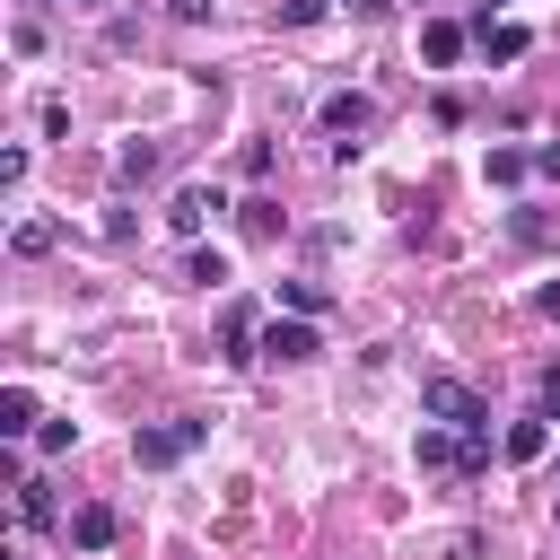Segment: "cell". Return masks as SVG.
<instances>
[{
	"instance_id": "6da1fadb",
	"label": "cell",
	"mask_w": 560,
	"mask_h": 560,
	"mask_svg": "<svg viewBox=\"0 0 560 560\" xmlns=\"http://www.w3.org/2000/svg\"><path fill=\"white\" fill-rule=\"evenodd\" d=\"M420 411H429V420H446V429H464V438H472V429H490V402H481L472 385H455V376H429V385H420Z\"/></svg>"
},
{
	"instance_id": "7a4b0ae2",
	"label": "cell",
	"mask_w": 560,
	"mask_h": 560,
	"mask_svg": "<svg viewBox=\"0 0 560 560\" xmlns=\"http://www.w3.org/2000/svg\"><path fill=\"white\" fill-rule=\"evenodd\" d=\"M201 438H210V420H158V429H140V438H131V455L158 472V464H184Z\"/></svg>"
},
{
	"instance_id": "3957f363",
	"label": "cell",
	"mask_w": 560,
	"mask_h": 560,
	"mask_svg": "<svg viewBox=\"0 0 560 560\" xmlns=\"http://www.w3.org/2000/svg\"><path fill=\"white\" fill-rule=\"evenodd\" d=\"M262 350H271V359H315L324 341H315L306 315H271V324H262Z\"/></svg>"
},
{
	"instance_id": "277c9868",
	"label": "cell",
	"mask_w": 560,
	"mask_h": 560,
	"mask_svg": "<svg viewBox=\"0 0 560 560\" xmlns=\"http://www.w3.org/2000/svg\"><path fill=\"white\" fill-rule=\"evenodd\" d=\"M219 210H228V201H219V192H210V184H184V192H175V210H166V219H175V228H184V236H201V228H210V219H219Z\"/></svg>"
},
{
	"instance_id": "5b68a950",
	"label": "cell",
	"mask_w": 560,
	"mask_h": 560,
	"mask_svg": "<svg viewBox=\"0 0 560 560\" xmlns=\"http://www.w3.org/2000/svg\"><path fill=\"white\" fill-rule=\"evenodd\" d=\"M114 534H122V516H114V508H105V499H88V508H79V516H70V542H79V551H105V542H114Z\"/></svg>"
},
{
	"instance_id": "8992f818",
	"label": "cell",
	"mask_w": 560,
	"mask_h": 560,
	"mask_svg": "<svg viewBox=\"0 0 560 560\" xmlns=\"http://www.w3.org/2000/svg\"><path fill=\"white\" fill-rule=\"evenodd\" d=\"M368 122H376V105H368L359 88H350V96H324V131H341V140H350V131H368Z\"/></svg>"
},
{
	"instance_id": "52a82bcc",
	"label": "cell",
	"mask_w": 560,
	"mask_h": 560,
	"mask_svg": "<svg viewBox=\"0 0 560 560\" xmlns=\"http://www.w3.org/2000/svg\"><path fill=\"white\" fill-rule=\"evenodd\" d=\"M420 52H429V61L446 70V61L464 52V26H455V18H429V26H420Z\"/></svg>"
},
{
	"instance_id": "ba28073f",
	"label": "cell",
	"mask_w": 560,
	"mask_h": 560,
	"mask_svg": "<svg viewBox=\"0 0 560 560\" xmlns=\"http://www.w3.org/2000/svg\"><path fill=\"white\" fill-rule=\"evenodd\" d=\"M542 446H551V420H542V411H534V420H516V429H508V464H534V455H542Z\"/></svg>"
},
{
	"instance_id": "9c48e42d",
	"label": "cell",
	"mask_w": 560,
	"mask_h": 560,
	"mask_svg": "<svg viewBox=\"0 0 560 560\" xmlns=\"http://www.w3.org/2000/svg\"><path fill=\"white\" fill-rule=\"evenodd\" d=\"M472 44H481L490 61H516V52H525V26H490V18H481V26H472Z\"/></svg>"
},
{
	"instance_id": "30bf717a",
	"label": "cell",
	"mask_w": 560,
	"mask_h": 560,
	"mask_svg": "<svg viewBox=\"0 0 560 560\" xmlns=\"http://www.w3.org/2000/svg\"><path fill=\"white\" fill-rule=\"evenodd\" d=\"M26 429H35V394L9 385V394H0V438H26Z\"/></svg>"
},
{
	"instance_id": "8fae6325",
	"label": "cell",
	"mask_w": 560,
	"mask_h": 560,
	"mask_svg": "<svg viewBox=\"0 0 560 560\" xmlns=\"http://www.w3.org/2000/svg\"><path fill=\"white\" fill-rule=\"evenodd\" d=\"M420 464H429V472H446V464L464 472V446H455L446 429H420Z\"/></svg>"
},
{
	"instance_id": "7c38bea8",
	"label": "cell",
	"mask_w": 560,
	"mask_h": 560,
	"mask_svg": "<svg viewBox=\"0 0 560 560\" xmlns=\"http://www.w3.org/2000/svg\"><path fill=\"white\" fill-rule=\"evenodd\" d=\"M114 175H122V184H149V175H158V149H149V140H131V149L114 158Z\"/></svg>"
},
{
	"instance_id": "4fadbf2b",
	"label": "cell",
	"mask_w": 560,
	"mask_h": 560,
	"mask_svg": "<svg viewBox=\"0 0 560 560\" xmlns=\"http://www.w3.org/2000/svg\"><path fill=\"white\" fill-rule=\"evenodd\" d=\"M280 298H289L298 315H324V280H280Z\"/></svg>"
},
{
	"instance_id": "5bb4252c",
	"label": "cell",
	"mask_w": 560,
	"mask_h": 560,
	"mask_svg": "<svg viewBox=\"0 0 560 560\" xmlns=\"http://www.w3.org/2000/svg\"><path fill=\"white\" fill-rule=\"evenodd\" d=\"M18 516H26V525H52V490L26 481V490H18Z\"/></svg>"
},
{
	"instance_id": "9a60e30c",
	"label": "cell",
	"mask_w": 560,
	"mask_h": 560,
	"mask_svg": "<svg viewBox=\"0 0 560 560\" xmlns=\"http://www.w3.org/2000/svg\"><path fill=\"white\" fill-rule=\"evenodd\" d=\"M525 166H534V158H525V149H490V184H516V175H525Z\"/></svg>"
},
{
	"instance_id": "2e32d148",
	"label": "cell",
	"mask_w": 560,
	"mask_h": 560,
	"mask_svg": "<svg viewBox=\"0 0 560 560\" xmlns=\"http://www.w3.org/2000/svg\"><path fill=\"white\" fill-rule=\"evenodd\" d=\"M245 236H280V210H271V201H262V192H254V201H245Z\"/></svg>"
},
{
	"instance_id": "e0dca14e",
	"label": "cell",
	"mask_w": 560,
	"mask_h": 560,
	"mask_svg": "<svg viewBox=\"0 0 560 560\" xmlns=\"http://www.w3.org/2000/svg\"><path fill=\"white\" fill-rule=\"evenodd\" d=\"M9 245H18V254H52V219H26Z\"/></svg>"
},
{
	"instance_id": "ac0fdd59",
	"label": "cell",
	"mask_w": 560,
	"mask_h": 560,
	"mask_svg": "<svg viewBox=\"0 0 560 560\" xmlns=\"http://www.w3.org/2000/svg\"><path fill=\"white\" fill-rule=\"evenodd\" d=\"M534 394H542V420H560V368H542V385H534Z\"/></svg>"
},
{
	"instance_id": "d6986e66",
	"label": "cell",
	"mask_w": 560,
	"mask_h": 560,
	"mask_svg": "<svg viewBox=\"0 0 560 560\" xmlns=\"http://www.w3.org/2000/svg\"><path fill=\"white\" fill-rule=\"evenodd\" d=\"M166 9H175L184 26H201V18H210V0H166Z\"/></svg>"
},
{
	"instance_id": "ffe728a7",
	"label": "cell",
	"mask_w": 560,
	"mask_h": 560,
	"mask_svg": "<svg viewBox=\"0 0 560 560\" xmlns=\"http://www.w3.org/2000/svg\"><path fill=\"white\" fill-rule=\"evenodd\" d=\"M534 166H542V175H560V140H542V149H534Z\"/></svg>"
},
{
	"instance_id": "44dd1931",
	"label": "cell",
	"mask_w": 560,
	"mask_h": 560,
	"mask_svg": "<svg viewBox=\"0 0 560 560\" xmlns=\"http://www.w3.org/2000/svg\"><path fill=\"white\" fill-rule=\"evenodd\" d=\"M534 306H542V315H560V280H542V289H534Z\"/></svg>"
},
{
	"instance_id": "7402d4cb",
	"label": "cell",
	"mask_w": 560,
	"mask_h": 560,
	"mask_svg": "<svg viewBox=\"0 0 560 560\" xmlns=\"http://www.w3.org/2000/svg\"><path fill=\"white\" fill-rule=\"evenodd\" d=\"M385 9H394V0H350V18H385Z\"/></svg>"
}]
</instances>
